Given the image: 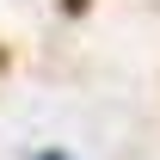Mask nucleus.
<instances>
[{"instance_id":"1","label":"nucleus","mask_w":160,"mask_h":160,"mask_svg":"<svg viewBox=\"0 0 160 160\" xmlns=\"http://www.w3.org/2000/svg\"><path fill=\"white\" fill-rule=\"evenodd\" d=\"M37 160H62V154H37Z\"/></svg>"}]
</instances>
